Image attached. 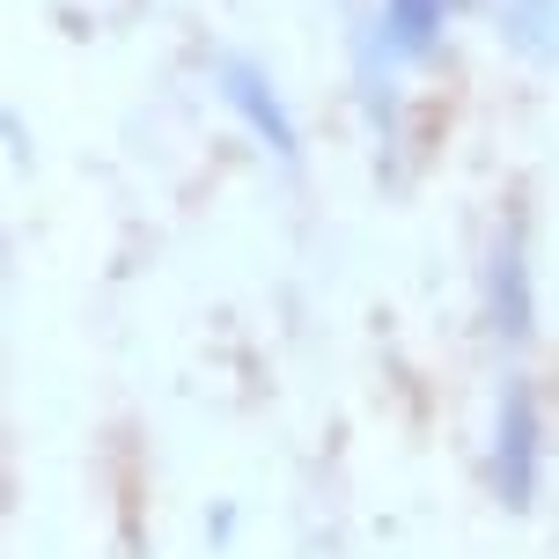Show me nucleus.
Listing matches in <instances>:
<instances>
[{
    "instance_id": "nucleus-1",
    "label": "nucleus",
    "mask_w": 559,
    "mask_h": 559,
    "mask_svg": "<svg viewBox=\"0 0 559 559\" xmlns=\"http://www.w3.org/2000/svg\"><path fill=\"white\" fill-rule=\"evenodd\" d=\"M493 486L508 508H531L537 493V397L531 383L501 391V419H493Z\"/></svg>"
},
{
    "instance_id": "nucleus-2",
    "label": "nucleus",
    "mask_w": 559,
    "mask_h": 559,
    "mask_svg": "<svg viewBox=\"0 0 559 559\" xmlns=\"http://www.w3.org/2000/svg\"><path fill=\"white\" fill-rule=\"evenodd\" d=\"M486 317L501 338H531V265H523V236L508 228L486 265Z\"/></svg>"
},
{
    "instance_id": "nucleus-3",
    "label": "nucleus",
    "mask_w": 559,
    "mask_h": 559,
    "mask_svg": "<svg viewBox=\"0 0 559 559\" xmlns=\"http://www.w3.org/2000/svg\"><path fill=\"white\" fill-rule=\"evenodd\" d=\"M228 104L251 118V133L265 140L273 155H295V126H287V111H280V96L265 88V74H258V67H243V59L228 67Z\"/></svg>"
},
{
    "instance_id": "nucleus-4",
    "label": "nucleus",
    "mask_w": 559,
    "mask_h": 559,
    "mask_svg": "<svg viewBox=\"0 0 559 559\" xmlns=\"http://www.w3.org/2000/svg\"><path fill=\"white\" fill-rule=\"evenodd\" d=\"M442 15H449V0H391V8H383V37H391V52H405V59L435 52Z\"/></svg>"
},
{
    "instance_id": "nucleus-5",
    "label": "nucleus",
    "mask_w": 559,
    "mask_h": 559,
    "mask_svg": "<svg viewBox=\"0 0 559 559\" xmlns=\"http://www.w3.org/2000/svg\"><path fill=\"white\" fill-rule=\"evenodd\" d=\"M559 0H508V37H523L531 52H552Z\"/></svg>"
}]
</instances>
